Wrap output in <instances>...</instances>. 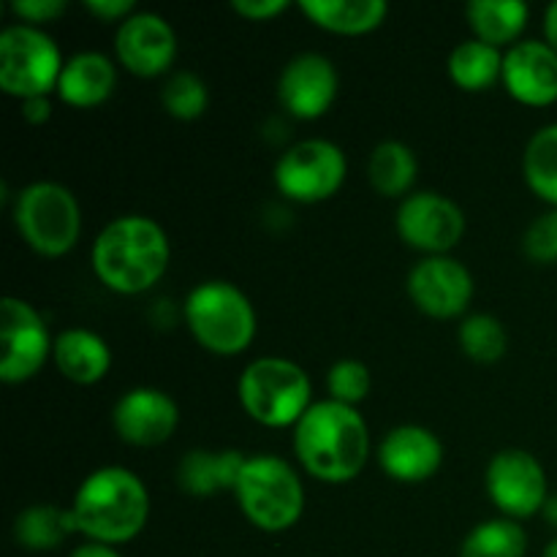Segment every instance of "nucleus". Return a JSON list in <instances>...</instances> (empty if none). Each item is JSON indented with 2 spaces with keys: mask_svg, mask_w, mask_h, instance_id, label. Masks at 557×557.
<instances>
[{
  "mask_svg": "<svg viewBox=\"0 0 557 557\" xmlns=\"http://www.w3.org/2000/svg\"><path fill=\"white\" fill-rule=\"evenodd\" d=\"M90 261L103 288L120 297H139L163 281L172 243L156 218L120 215L98 232Z\"/></svg>",
  "mask_w": 557,
  "mask_h": 557,
  "instance_id": "f257e3e1",
  "label": "nucleus"
},
{
  "mask_svg": "<svg viewBox=\"0 0 557 557\" xmlns=\"http://www.w3.org/2000/svg\"><path fill=\"white\" fill-rule=\"evenodd\" d=\"M294 455L305 473L324 484H348L370 460V428L362 413L321 400L294 428Z\"/></svg>",
  "mask_w": 557,
  "mask_h": 557,
  "instance_id": "f03ea898",
  "label": "nucleus"
},
{
  "mask_svg": "<svg viewBox=\"0 0 557 557\" xmlns=\"http://www.w3.org/2000/svg\"><path fill=\"white\" fill-rule=\"evenodd\" d=\"M76 531L85 542L128 544L150 520V493L134 471L120 466L87 473L71 500Z\"/></svg>",
  "mask_w": 557,
  "mask_h": 557,
  "instance_id": "7ed1b4c3",
  "label": "nucleus"
},
{
  "mask_svg": "<svg viewBox=\"0 0 557 557\" xmlns=\"http://www.w3.org/2000/svg\"><path fill=\"white\" fill-rule=\"evenodd\" d=\"M185 326L205 351L239 357L259 332V319L248 294L228 281H205L185 297Z\"/></svg>",
  "mask_w": 557,
  "mask_h": 557,
  "instance_id": "20e7f679",
  "label": "nucleus"
},
{
  "mask_svg": "<svg viewBox=\"0 0 557 557\" xmlns=\"http://www.w3.org/2000/svg\"><path fill=\"white\" fill-rule=\"evenodd\" d=\"M237 397L243 411L261 428H297L313 406V384L292 359L259 357L239 375Z\"/></svg>",
  "mask_w": 557,
  "mask_h": 557,
  "instance_id": "39448f33",
  "label": "nucleus"
},
{
  "mask_svg": "<svg viewBox=\"0 0 557 557\" xmlns=\"http://www.w3.org/2000/svg\"><path fill=\"white\" fill-rule=\"evenodd\" d=\"M239 511L264 533H286L305 515V484L299 473L277 455H253L245 460L234 487Z\"/></svg>",
  "mask_w": 557,
  "mask_h": 557,
  "instance_id": "423d86ee",
  "label": "nucleus"
},
{
  "mask_svg": "<svg viewBox=\"0 0 557 557\" xmlns=\"http://www.w3.org/2000/svg\"><path fill=\"white\" fill-rule=\"evenodd\" d=\"M14 226L33 253L60 259L71 253L82 237V207L65 185L38 180L16 194Z\"/></svg>",
  "mask_w": 557,
  "mask_h": 557,
  "instance_id": "0eeeda50",
  "label": "nucleus"
},
{
  "mask_svg": "<svg viewBox=\"0 0 557 557\" xmlns=\"http://www.w3.org/2000/svg\"><path fill=\"white\" fill-rule=\"evenodd\" d=\"M63 52L49 33L30 25H9L0 33V90L11 98L52 96L63 74Z\"/></svg>",
  "mask_w": 557,
  "mask_h": 557,
  "instance_id": "6e6552de",
  "label": "nucleus"
},
{
  "mask_svg": "<svg viewBox=\"0 0 557 557\" xmlns=\"http://www.w3.org/2000/svg\"><path fill=\"white\" fill-rule=\"evenodd\" d=\"M348 177L346 152L330 139H302L275 163V188L297 205H321L343 188Z\"/></svg>",
  "mask_w": 557,
  "mask_h": 557,
  "instance_id": "1a4fd4ad",
  "label": "nucleus"
},
{
  "mask_svg": "<svg viewBox=\"0 0 557 557\" xmlns=\"http://www.w3.org/2000/svg\"><path fill=\"white\" fill-rule=\"evenodd\" d=\"M484 487L500 517L515 522L542 515L549 500L547 471L539 457L525 449L495 451L487 462Z\"/></svg>",
  "mask_w": 557,
  "mask_h": 557,
  "instance_id": "9d476101",
  "label": "nucleus"
},
{
  "mask_svg": "<svg viewBox=\"0 0 557 557\" xmlns=\"http://www.w3.org/2000/svg\"><path fill=\"white\" fill-rule=\"evenodd\" d=\"M0 381L25 384L52 359L54 337L44 315L20 297H5L0 308Z\"/></svg>",
  "mask_w": 557,
  "mask_h": 557,
  "instance_id": "9b49d317",
  "label": "nucleus"
},
{
  "mask_svg": "<svg viewBox=\"0 0 557 557\" xmlns=\"http://www.w3.org/2000/svg\"><path fill=\"white\" fill-rule=\"evenodd\" d=\"M395 228L408 248L424 256H451L466 237V212L449 196L413 190L400 201Z\"/></svg>",
  "mask_w": 557,
  "mask_h": 557,
  "instance_id": "f8f14e48",
  "label": "nucleus"
},
{
  "mask_svg": "<svg viewBox=\"0 0 557 557\" xmlns=\"http://www.w3.org/2000/svg\"><path fill=\"white\" fill-rule=\"evenodd\" d=\"M406 292L424 315L451 321L466 315V310L471 308L476 283L471 270L455 256H424L408 272Z\"/></svg>",
  "mask_w": 557,
  "mask_h": 557,
  "instance_id": "ddd939ff",
  "label": "nucleus"
},
{
  "mask_svg": "<svg viewBox=\"0 0 557 557\" xmlns=\"http://www.w3.org/2000/svg\"><path fill=\"white\" fill-rule=\"evenodd\" d=\"M114 58L128 74L156 79L172 71L177 60V33L156 11H136L114 33Z\"/></svg>",
  "mask_w": 557,
  "mask_h": 557,
  "instance_id": "4468645a",
  "label": "nucleus"
},
{
  "mask_svg": "<svg viewBox=\"0 0 557 557\" xmlns=\"http://www.w3.org/2000/svg\"><path fill=\"white\" fill-rule=\"evenodd\" d=\"M112 428L123 444L136 449L161 446L177 433L180 406L172 395L156 386L128 389L112 408Z\"/></svg>",
  "mask_w": 557,
  "mask_h": 557,
  "instance_id": "2eb2a0df",
  "label": "nucleus"
},
{
  "mask_svg": "<svg viewBox=\"0 0 557 557\" xmlns=\"http://www.w3.org/2000/svg\"><path fill=\"white\" fill-rule=\"evenodd\" d=\"M335 63L326 54L302 52L286 63L277 79V101L292 117L319 120L332 109L337 98Z\"/></svg>",
  "mask_w": 557,
  "mask_h": 557,
  "instance_id": "dca6fc26",
  "label": "nucleus"
},
{
  "mask_svg": "<svg viewBox=\"0 0 557 557\" xmlns=\"http://www.w3.org/2000/svg\"><path fill=\"white\" fill-rule=\"evenodd\" d=\"M500 82L522 107H553L557 101V52L547 41L536 38L515 44L504 54Z\"/></svg>",
  "mask_w": 557,
  "mask_h": 557,
  "instance_id": "f3484780",
  "label": "nucleus"
},
{
  "mask_svg": "<svg viewBox=\"0 0 557 557\" xmlns=\"http://www.w3.org/2000/svg\"><path fill=\"white\" fill-rule=\"evenodd\" d=\"M379 466L400 484H422L444 466V444L422 424H400L379 444Z\"/></svg>",
  "mask_w": 557,
  "mask_h": 557,
  "instance_id": "a211bd4d",
  "label": "nucleus"
},
{
  "mask_svg": "<svg viewBox=\"0 0 557 557\" xmlns=\"http://www.w3.org/2000/svg\"><path fill=\"white\" fill-rule=\"evenodd\" d=\"M54 368L76 386H96L112 370V348L98 332L71 326L54 337Z\"/></svg>",
  "mask_w": 557,
  "mask_h": 557,
  "instance_id": "6ab92c4d",
  "label": "nucleus"
},
{
  "mask_svg": "<svg viewBox=\"0 0 557 557\" xmlns=\"http://www.w3.org/2000/svg\"><path fill=\"white\" fill-rule=\"evenodd\" d=\"M117 65L103 52H76L65 60L58 98L74 109H96L114 92Z\"/></svg>",
  "mask_w": 557,
  "mask_h": 557,
  "instance_id": "aec40b11",
  "label": "nucleus"
},
{
  "mask_svg": "<svg viewBox=\"0 0 557 557\" xmlns=\"http://www.w3.org/2000/svg\"><path fill=\"white\" fill-rule=\"evenodd\" d=\"M248 455L237 449H190L177 466V484L190 498H210L237 487Z\"/></svg>",
  "mask_w": 557,
  "mask_h": 557,
  "instance_id": "412c9836",
  "label": "nucleus"
},
{
  "mask_svg": "<svg viewBox=\"0 0 557 557\" xmlns=\"http://www.w3.org/2000/svg\"><path fill=\"white\" fill-rule=\"evenodd\" d=\"M299 11L335 36H368L384 25L389 5L384 0H302Z\"/></svg>",
  "mask_w": 557,
  "mask_h": 557,
  "instance_id": "4be33fe9",
  "label": "nucleus"
},
{
  "mask_svg": "<svg viewBox=\"0 0 557 557\" xmlns=\"http://www.w3.org/2000/svg\"><path fill=\"white\" fill-rule=\"evenodd\" d=\"M473 38L498 49H511L525 33L531 9L522 0H471L466 9Z\"/></svg>",
  "mask_w": 557,
  "mask_h": 557,
  "instance_id": "5701e85b",
  "label": "nucleus"
},
{
  "mask_svg": "<svg viewBox=\"0 0 557 557\" xmlns=\"http://www.w3.org/2000/svg\"><path fill=\"white\" fill-rule=\"evenodd\" d=\"M419 177V158L406 141L386 139L368 158V183L384 199H408Z\"/></svg>",
  "mask_w": 557,
  "mask_h": 557,
  "instance_id": "b1692460",
  "label": "nucleus"
},
{
  "mask_svg": "<svg viewBox=\"0 0 557 557\" xmlns=\"http://www.w3.org/2000/svg\"><path fill=\"white\" fill-rule=\"evenodd\" d=\"M71 536H79L71 506L63 509L58 504H33L14 520V542L27 553H52Z\"/></svg>",
  "mask_w": 557,
  "mask_h": 557,
  "instance_id": "393cba45",
  "label": "nucleus"
},
{
  "mask_svg": "<svg viewBox=\"0 0 557 557\" xmlns=\"http://www.w3.org/2000/svg\"><path fill=\"white\" fill-rule=\"evenodd\" d=\"M504 49L490 47L479 38H466L457 44L446 60V74L451 85L466 92H484L495 87L504 76Z\"/></svg>",
  "mask_w": 557,
  "mask_h": 557,
  "instance_id": "a878e982",
  "label": "nucleus"
},
{
  "mask_svg": "<svg viewBox=\"0 0 557 557\" xmlns=\"http://www.w3.org/2000/svg\"><path fill=\"white\" fill-rule=\"evenodd\" d=\"M522 177L539 199L557 207V123L544 125L528 139L522 152Z\"/></svg>",
  "mask_w": 557,
  "mask_h": 557,
  "instance_id": "bb28decb",
  "label": "nucleus"
},
{
  "mask_svg": "<svg viewBox=\"0 0 557 557\" xmlns=\"http://www.w3.org/2000/svg\"><path fill=\"white\" fill-rule=\"evenodd\" d=\"M525 528L506 517L482 522L460 544V557H525Z\"/></svg>",
  "mask_w": 557,
  "mask_h": 557,
  "instance_id": "cd10ccee",
  "label": "nucleus"
},
{
  "mask_svg": "<svg viewBox=\"0 0 557 557\" xmlns=\"http://www.w3.org/2000/svg\"><path fill=\"white\" fill-rule=\"evenodd\" d=\"M457 341H460L462 354L476 364H495L509 351L506 326L490 313H473L462 319Z\"/></svg>",
  "mask_w": 557,
  "mask_h": 557,
  "instance_id": "c85d7f7f",
  "label": "nucleus"
},
{
  "mask_svg": "<svg viewBox=\"0 0 557 557\" xmlns=\"http://www.w3.org/2000/svg\"><path fill=\"white\" fill-rule=\"evenodd\" d=\"M161 107L166 109L169 117L190 123L207 112L210 90H207L205 79L196 76L194 71H174L161 87Z\"/></svg>",
  "mask_w": 557,
  "mask_h": 557,
  "instance_id": "c756f323",
  "label": "nucleus"
},
{
  "mask_svg": "<svg viewBox=\"0 0 557 557\" xmlns=\"http://www.w3.org/2000/svg\"><path fill=\"white\" fill-rule=\"evenodd\" d=\"M326 389H330V400L357 408L359 403L368 400L373 389L370 368L359 359H337L326 373Z\"/></svg>",
  "mask_w": 557,
  "mask_h": 557,
  "instance_id": "7c9ffc66",
  "label": "nucleus"
},
{
  "mask_svg": "<svg viewBox=\"0 0 557 557\" xmlns=\"http://www.w3.org/2000/svg\"><path fill=\"white\" fill-rule=\"evenodd\" d=\"M522 250L533 264H557V207L542 212L528 226L522 237Z\"/></svg>",
  "mask_w": 557,
  "mask_h": 557,
  "instance_id": "2f4dec72",
  "label": "nucleus"
},
{
  "mask_svg": "<svg viewBox=\"0 0 557 557\" xmlns=\"http://www.w3.org/2000/svg\"><path fill=\"white\" fill-rule=\"evenodd\" d=\"M9 9L16 20H22V25L41 27L44 30V25L60 20L69 11V3L65 0H14Z\"/></svg>",
  "mask_w": 557,
  "mask_h": 557,
  "instance_id": "473e14b6",
  "label": "nucleus"
},
{
  "mask_svg": "<svg viewBox=\"0 0 557 557\" xmlns=\"http://www.w3.org/2000/svg\"><path fill=\"white\" fill-rule=\"evenodd\" d=\"M288 5H292L288 0H234L232 11L250 22H270L288 11Z\"/></svg>",
  "mask_w": 557,
  "mask_h": 557,
  "instance_id": "72a5a7b5",
  "label": "nucleus"
},
{
  "mask_svg": "<svg viewBox=\"0 0 557 557\" xmlns=\"http://www.w3.org/2000/svg\"><path fill=\"white\" fill-rule=\"evenodd\" d=\"M85 9L96 20L114 22V25H123L131 14H136L134 0H85Z\"/></svg>",
  "mask_w": 557,
  "mask_h": 557,
  "instance_id": "f704fd0d",
  "label": "nucleus"
},
{
  "mask_svg": "<svg viewBox=\"0 0 557 557\" xmlns=\"http://www.w3.org/2000/svg\"><path fill=\"white\" fill-rule=\"evenodd\" d=\"M22 117L30 125H44L52 117V98L49 96H36L22 101Z\"/></svg>",
  "mask_w": 557,
  "mask_h": 557,
  "instance_id": "c9c22d12",
  "label": "nucleus"
},
{
  "mask_svg": "<svg viewBox=\"0 0 557 557\" xmlns=\"http://www.w3.org/2000/svg\"><path fill=\"white\" fill-rule=\"evenodd\" d=\"M69 557H123L117 553V547H109V544H96V542H85L79 547L71 549Z\"/></svg>",
  "mask_w": 557,
  "mask_h": 557,
  "instance_id": "e433bc0d",
  "label": "nucleus"
},
{
  "mask_svg": "<svg viewBox=\"0 0 557 557\" xmlns=\"http://www.w3.org/2000/svg\"><path fill=\"white\" fill-rule=\"evenodd\" d=\"M544 41L557 52V0L544 11Z\"/></svg>",
  "mask_w": 557,
  "mask_h": 557,
  "instance_id": "4c0bfd02",
  "label": "nucleus"
},
{
  "mask_svg": "<svg viewBox=\"0 0 557 557\" xmlns=\"http://www.w3.org/2000/svg\"><path fill=\"white\" fill-rule=\"evenodd\" d=\"M542 515L557 528V495H549V500H547V506H544Z\"/></svg>",
  "mask_w": 557,
  "mask_h": 557,
  "instance_id": "58836bf2",
  "label": "nucleus"
},
{
  "mask_svg": "<svg viewBox=\"0 0 557 557\" xmlns=\"http://www.w3.org/2000/svg\"><path fill=\"white\" fill-rule=\"evenodd\" d=\"M542 557H557V539H553V542L547 544V549H544Z\"/></svg>",
  "mask_w": 557,
  "mask_h": 557,
  "instance_id": "ea45409f",
  "label": "nucleus"
}]
</instances>
